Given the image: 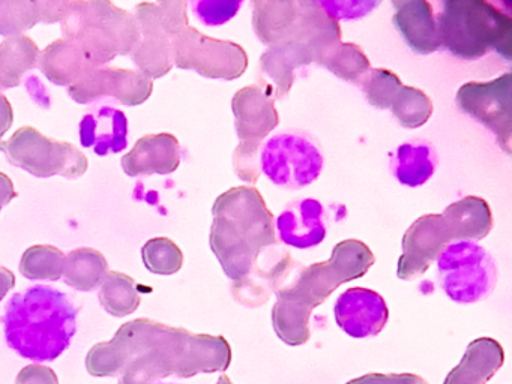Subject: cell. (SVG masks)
<instances>
[{"instance_id":"6da1fadb","label":"cell","mask_w":512,"mask_h":384,"mask_svg":"<svg viewBox=\"0 0 512 384\" xmlns=\"http://www.w3.org/2000/svg\"><path fill=\"white\" fill-rule=\"evenodd\" d=\"M374 261L373 252L364 242L343 240L334 246L329 260L304 267L292 284L275 288L277 303L271 318L278 338L290 347L308 342L311 312L340 285L367 275Z\"/></svg>"},{"instance_id":"7a4b0ae2","label":"cell","mask_w":512,"mask_h":384,"mask_svg":"<svg viewBox=\"0 0 512 384\" xmlns=\"http://www.w3.org/2000/svg\"><path fill=\"white\" fill-rule=\"evenodd\" d=\"M128 360L145 356L160 380L176 375L191 378L229 369L232 348L224 336L191 333L149 318H137L119 327L113 336Z\"/></svg>"},{"instance_id":"3957f363","label":"cell","mask_w":512,"mask_h":384,"mask_svg":"<svg viewBox=\"0 0 512 384\" xmlns=\"http://www.w3.org/2000/svg\"><path fill=\"white\" fill-rule=\"evenodd\" d=\"M209 245L232 281L242 282L260 252L277 242L274 216L265 198L253 186H236L223 192L212 207Z\"/></svg>"},{"instance_id":"277c9868","label":"cell","mask_w":512,"mask_h":384,"mask_svg":"<svg viewBox=\"0 0 512 384\" xmlns=\"http://www.w3.org/2000/svg\"><path fill=\"white\" fill-rule=\"evenodd\" d=\"M77 308L67 294L35 285L14 294L5 308V338L16 353L32 362H53L76 335Z\"/></svg>"},{"instance_id":"5b68a950","label":"cell","mask_w":512,"mask_h":384,"mask_svg":"<svg viewBox=\"0 0 512 384\" xmlns=\"http://www.w3.org/2000/svg\"><path fill=\"white\" fill-rule=\"evenodd\" d=\"M440 48L463 60L496 51L512 59V18L485 0H445L437 15Z\"/></svg>"},{"instance_id":"8992f818","label":"cell","mask_w":512,"mask_h":384,"mask_svg":"<svg viewBox=\"0 0 512 384\" xmlns=\"http://www.w3.org/2000/svg\"><path fill=\"white\" fill-rule=\"evenodd\" d=\"M62 32L92 66H104L119 54L127 56L140 42L136 15L104 0H70Z\"/></svg>"},{"instance_id":"52a82bcc","label":"cell","mask_w":512,"mask_h":384,"mask_svg":"<svg viewBox=\"0 0 512 384\" xmlns=\"http://www.w3.org/2000/svg\"><path fill=\"white\" fill-rule=\"evenodd\" d=\"M161 24L172 41L173 65L206 78L236 80L248 68V54L232 41L209 38L188 23L184 0L158 2Z\"/></svg>"},{"instance_id":"ba28073f","label":"cell","mask_w":512,"mask_h":384,"mask_svg":"<svg viewBox=\"0 0 512 384\" xmlns=\"http://www.w3.org/2000/svg\"><path fill=\"white\" fill-rule=\"evenodd\" d=\"M253 27L263 44L299 42L314 51V62L341 42V27L317 2L254 0Z\"/></svg>"},{"instance_id":"9c48e42d","label":"cell","mask_w":512,"mask_h":384,"mask_svg":"<svg viewBox=\"0 0 512 384\" xmlns=\"http://www.w3.org/2000/svg\"><path fill=\"white\" fill-rule=\"evenodd\" d=\"M239 146L233 152V167L239 179L256 183L260 177L257 155L262 141L280 123L275 99L259 84L238 90L232 99Z\"/></svg>"},{"instance_id":"30bf717a","label":"cell","mask_w":512,"mask_h":384,"mask_svg":"<svg viewBox=\"0 0 512 384\" xmlns=\"http://www.w3.org/2000/svg\"><path fill=\"white\" fill-rule=\"evenodd\" d=\"M8 161L32 176L77 179L88 171L89 161L82 150L67 141L53 140L34 126H22L10 140L2 141Z\"/></svg>"},{"instance_id":"8fae6325","label":"cell","mask_w":512,"mask_h":384,"mask_svg":"<svg viewBox=\"0 0 512 384\" xmlns=\"http://www.w3.org/2000/svg\"><path fill=\"white\" fill-rule=\"evenodd\" d=\"M440 285L455 303H475L490 296L497 279L493 257L476 242L449 243L437 258Z\"/></svg>"},{"instance_id":"7c38bea8","label":"cell","mask_w":512,"mask_h":384,"mask_svg":"<svg viewBox=\"0 0 512 384\" xmlns=\"http://www.w3.org/2000/svg\"><path fill=\"white\" fill-rule=\"evenodd\" d=\"M262 171L274 185L299 189L311 185L322 174V150L299 132H283L266 141L260 155Z\"/></svg>"},{"instance_id":"4fadbf2b","label":"cell","mask_w":512,"mask_h":384,"mask_svg":"<svg viewBox=\"0 0 512 384\" xmlns=\"http://www.w3.org/2000/svg\"><path fill=\"white\" fill-rule=\"evenodd\" d=\"M511 86L512 74L506 72L487 83L469 81L455 96L458 110L490 129L506 155L512 152Z\"/></svg>"},{"instance_id":"5bb4252c","label":"cell","mask_w":512,"mask_h":384,"mask_svg":"<svg viewBox=\"0 0 512 384\" xmlns=\"http://www.w3.org/2000/svg\"><path fill=\"white\" fill-rule=\"evenodd\" d=\"M154 81L137 69L89 66L68 93L79 104H88L104 96H113L128 107L143 104L151 98Z\"/></svg>"},{"instance_id":"9a60e30c","label":"cell","mask_w":512,"mask_h":384,"mask_svg":"<svg viewBox=\"0 0 512 384\" xmlns=\"http://www.w3.org/2000/svg\"><path fill=\"white\" fill-rule=\"evenodd\" d=\"M442 215L431 213L416 219L403 236V254L398 260L397 276L404 281L424 275L430 264L439 258L451 243Z\"/></svg>"},{"instance_id":"2e32d148","label":"cell","mask_w":512,"mask_h":384,"mask_svg":"<svg viewBox=\"0 0 512 384\" xmlns=\"http://www.w3.org/2000/svg\"><path fill=\"white\" fill-rule=\"evenodd\" d=\"M335 321L356 339L379 335L388 323L385 299L370 288L353 287L340 294L334 306Z\"/></svg>"},{"instance_id":"e0dca14e","label":"cell","mask_w":512,"mask_h":384,"mask_svg":"<svg viewBox=\"0 0 512 384\" xmlns=\"http://www.w3.org/2000/svg\"><path fill=\"white\" fill-rule=\"evenodd\" d=\"M136 18L140 26V42L131 53L133 62L146 77H164L173 68L172 41L161 24L157 3L143 2L136 5Z\"/></svg>"},{"instance_id":"ac0fdd59","label":"cell","mask_w":512,"mask_h":384,"mask_svg":"<svg viewBox=\"0 0 512 384\" xmlns=\"http://www.w3.org/2000/svg\"><path fill=\"white\" fill-rule=\"evenodd\" d=\"M122 170L127 176L172 174L181 165V144L169 132L149 134L134 144L131 152L122 156Z\"/></svg>"},{"instance_id":"d6986e66","label":"cell","mask_w":512,"mask_h":384,"mask_svg":"<svg viewBox=\"0 0 512 384\" xmlns=\"http://www.w3.org/2000/svg\"><path fill=\"white\" fill-rule=\"evenodd\" d=\"M281 242L296 249L314 248L326 237L325 209L314 198L293 201L277 218Z\"/></svg>"},{"instance_id":"ffe728a7","label":"cell","mask_w":512,"mask_h":384,"mask_svg":"<svg viewBox=\"0 0 512 384\" xmlns=\"http://www.w3.org/2000/svg\"><path fill=\"white\" fill-rule=\"evenodd\" d=\"M395 29L413 53L431 54L440 50L439 33L433 5L427 0H398L392 2Z\"/></svg>"},{"instance_id":"44dd1931","label":"cell","mask_w":512,"mask_h":384,"mask_svg":"<svg viewBox=\"0 0 512 384\" xmlns=\"http://www.w3.org/2000/svg\"><path fill=\"white\" fill-rule=\"evenodd\" d=\"M505 363V350L493 338L470 342L460 363L449 371L443 384H488Z\"/></svg>"},{"instance_id":"7402d4cb","label":"cell","mask_w":512,"mask_h":384,"mask_svg":"<svg viewBox=\"0 0 512 384\" xmlns=\"http://www.w3.org/2000/svg\"><path fill=\"white\" fill-rule=\"evenodd\" d=\"M314 59V51L308 45L299 42H284L269 47L260 57V71L274 81V99L289 95L295 83L296 69L310 65Z\"/></svg>"},{"instance_id":"603a6c76","label":"cell","mask_w":512,"mask_h":384,"mask_svg":"<svg viewBox=\"0 0 512 384\" xmlns=\"http://www.w3.org/2000/svg\"><path fill=\"white\" fill-rule=\"evenodd\" d=\"M452 240H482L493 228L490 204L481 197H464L449 204L442 213Z\"/></svg>"},{"instance_id":"cb8c5ba5","label":"cell","mask_w":512,"mask_h":384,"mask_svg":"<svg viewBox=\"0 0 512 384\" xmlns=\"http://www.w3.org/2000/svg\"><path fill=\"white\" fill-rule=\"evenodd\" d=\"M38 65L53 84L68 87L92 66L86 62L79 48L67 39H58L40 51Z\"/></svg>"},{"instance_id":"d4e9b609","label":"cell","mask_w":512,"mask_h":384,"mask_svg":"<svg viewBox=\"0 0 512 384\" xmlns=\"http://www.w3.org/2000/svg\"><path fill=\"white\" fill-rule=\"evenodd\" d=\"M40 48L26 35L7 38L0 44V92L22 83L23 75L37 68Z\"/></svg>"},{"instance_id":"484cf974","label":"cell","mask_w":512,"mask_h":384,"mask_svg":"<svg viewBox=\"0 0 512 384\" xmlns=\"http://www.w3.org/2000/svg\"><path fill=\"white\" fill-rule=\"evenodd\" d=\"M437 167L436 149L430 143H404L394 158V174L401 185L416 188L433 177Z\"/></svg>"},{"instance_id":"4316f807","label":"cell","mask_w":512,"mask_h":384,"mask_svg":"<svg viewBox=\"0 0 512 384\" xmlns=\"http://www.w3.org/2000/svg\"><path fill=\"white\" fill-rule=\"evenodd\" d=\"M109 272L107 258L97 249L79 248L65 255L64 279L79 291H92Z\"/></svg>"},{"instance_id":"83f0119b","label":"cell","mask_w":512,"mask_h":384,"mask_svg":"<svg viewBox=\"0 0 512 384\" xmlns=\"http://www.w3.org/2000/svg\"><path fill=\"white\" fill-rule=\"evenodd\" d=\"M100 302L113 317H127L140 306L136 281L127 273L110 270L100 290Z\"/></svg>"},{"instance_id":"f1b7e54d","label":"cell","mask_w":512,"mask_h":384,"mask_svg":"<svg viewBox=\"0 0 512 384\" xmlns=\"http://www.w3.org/2000/svg\"><path fill=\"white\" fill-rule=\"evenodd\" d=\"M332 74L350 83H359L361 78L371 69L370 59L359 45L352 42H338L329 48L319 60Z\"/></svg>"},{"instance_id":"f546056e","label":"cell","mask_w":512,"mask_h":384,"mask_svg":"<svg viewBox=\"0 0 512 384\" xmlns=\"http://www.w3.org/2000/svg\"><path fill=\"white\" fill-rule=\"evenodd\" d=\"M64 266V252L52 245L31 246L20 260V272L32 281H59L64 275Z\"/></svg>"},{"instance_id":"4dcf8cb0","label":"cell","mask_w":512,"mask_h":384,"mask_svg":"<svg viewBox=\"0 0 512 384\" xmlns=\"http://www.w3.org/2000/svg\"><path fill=\"white\" fill-rule=\"evenodd\" d=\"M389 110L404 128H421L433 114V101L421 89L403 84Z\"/></svg>"},{"instance_id":"1f68e13d","label":"cell","mask_w":512,"mask_h":384,"mask_svg":"<svg viewBox=\"0 0 512 384\" xmlns=\"http://www.w3.org/2000/svg\"><path fill=\"white\" fill-rule=\"evenodd\" d=\"M143 263L155 275L170 276L184 266L181 248L169 237H154L142 248Z\"/></svg>"},{"instance_id":"d6a6232c","label":"cell","mask_w":512,"mask_h":384,"mask_svg":"<svg viewBox=\"0 0 512 384\" xmlns=\"http://www.w3.org/2000/svg\"><path fill=\"white\" fill-rule=\"evenodd\" d=\"M365 98L379 110H389L403 83L397 74L385 68H371L359 81Z\"/></svg>"},{"instance_id":"836d02e7","label":"cell","mask_w":512,"mask_h":384,"mask_svg":"<svg viewBox=\"0 0 512 384\" xmlns=\"http://www.w3.org/2000/svg\"><path fill=\"white\" fill-rule=\"evenodd\" d=\"M40 23L37 2L0 0V35L13 38Z\"/></svg>"},{"instance_id":"e575fe53","label":"cell","mask_w":512,"mask_h":384,"mask_svg":"<svg viewBox=\"0 0 512 384\" xmlns=\"http://www.w3.org/2000/svg\"><path fill=\"white\" fill-rule=\"evenodd\" d=\"M127 363V354L115 339L94 345L86 356V368L94 377H115Z\"/></svg>"},{"instance_id":"d590c367","label":"cell","mask_w":512,"mask_h":384,"mask_svg":"<svg viewBox=\"0 0 512 384\" xmlns=\"http://www.w3.org/2000/svg\"><path fill=\"white\" fill-rule=\"evenodd\" d=\"M241 6V0H202V2L193 3L197 17L206 26H221L227 23L238 14Z\"/></svg>"},{"instance_id":"8d00e7d4","label":"cell","mask_w":512,"mask_h":384,"mask_svg":"<svg viewBox=\"0 0 512 384\" xmlns=\"http://www.w3.org/2000/svg\"><path fill=\"white\" fill-rule=\"evenodd\" d=\"M317 3L335 21L364 17V15L370 14L374 8L380 5V2H356V0H352V2H346V0L344 2H334V0H329V2Z\"/></svg>"},{"instance_id":"74e56055","label":"cell","mask_w":512,"mask_h":384,"mask_svg":"<svg viewBox=\"0 0 512 384\" xmlns=\"http://www.w3.org/2000/svg\"><path fill=\"white\" fill-rule=\"evenodd\" d=\"M158 381L157 371L145 356L128 360L119 377V384H157Z\"/></svg>"},{"instance_id":"f35d334b","label":"cell","mask_w":512,"mask_h":384,"mask_svg":"<svg viewBox=\"0 0 512 384\" xmlns=\"http://www.w3.org/2000/svg\"><path fill=\"white\" fill-rule=\"evenodd\" d=\"M346 384H430L421 375L409 374H373L362 375V377L353 378Z\"/></svg>"},{"instance_id":"ab89813d","label":"cell","mask_w":512,"mask_h":384,"mask_svg":"<svg viewBox=\"0 0 512 384\" xmlns=\"http://www.w3.org/2000/svg\"><path fill=\"white\" fill-rule=\"evenodd\" d=\"M16 384H59L58 375L49 366L28 365L17 375Z\"/></svg>"},{"instance_id":"60d3db41","label":"cell","mask_w":512,"mask_h":384,"mask_svg":"<svg viewBox=\"0 0 512 384\" xmlns=\"http://www.w3.org/2000/svg\"><path fill=\"white\" fill-rule=\"evenodd\" d=\"M38 17L40 23L53 24L64 20L67 15L70 2L68 0H46V2H37Z\"/></svg>"},{"instance_id":"b9f144b4","label":"cell","mask_w":512,"mask_h":384,"mask_svg":"<svg viewBox=\"0 0 512 384\" xmlns=\"http://www.w3.org/2000/svg\"><path fill=\"white\" fill-rule=\"evenodd\" d=\"M14 122V110L7 96L0 92V144Z\"/></svg>"},{"instance_id":"7bdbcfd3","label":"cell","mask_w":512,"mask_h":384,"mask_svg":"<svg viewBox=\"0 0 512 384\" xmlns=\"http://www.w3.org/2000/svg\"><path fill=\"white\" fill-rule=\"evenodd\" d=\"M17 197L13 180L5 173H0V210L4 209L11 200Z\"/></svg>"},{"instance_id":"ee69618b","label":"cell","mask_w":512,"mask_h":384,"mask_svg":"<svg viewBox=\"0 0 512 384\" xmlns=\"http://www.w3.org/2000/svg\"><path fill=\"white\" fill-rule=\"evenodd\" d=\"M16 285V275L7 267L0 266V302Z\"/></svg>"},{"instance_id":"f6af8a7d","label":"cell","mask_w":512,"mask_h":384,"mask_svg":"<svg viewBox=\"0 0 512 384\" xmlns=\"http://www.w3.org/2000/svg\"><path fill=\"white\" fill-rule=\"evenodd\" d=\"M217 384H233L232 381H230V378L227 377V375H221L220 378H218Z\"/></svg>"},{"instance_id":"bcb514c9","label":"cell","mask_w":512,"mask_h":384,"mask_svg":"<svg viewBox=\"0 0 512 384\" xmlns=\"http://www.w3.org/2000/svg\"><path fill=\"white\" fill-rule=\"evenodd\" d=\"M157 384H173V383H161V381H158Z\"/></svg>"}]
</instances>
